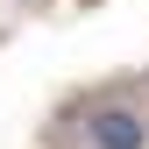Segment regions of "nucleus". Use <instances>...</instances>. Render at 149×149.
I'll return each mask as SVG.
<instances>
[{
	"label": "nucleus",
	"instance_id": "obj_1",
	"mask_svg": "<svg viewBox=\"0 0 149 149\" xmlns=\"http://www.w3.org/2000/svg\"><path fill=\"white\" fill-rule=\"evenodd\" d=\"M78 135H85V149H149V114L128 100H100L78 114Z\"/></svg>",
	"mask_w": 149,
	"mask_h": 149
}]
</instances>
